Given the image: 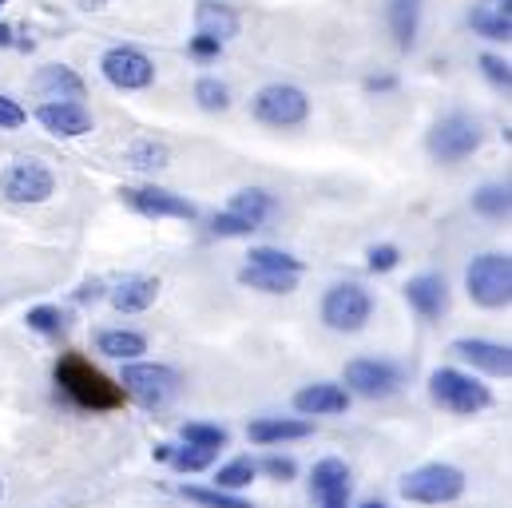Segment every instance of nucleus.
Wrapping results in <instances>:
<instances>
[{
    "mask_svg": "<svg viewBox=\"0 0 512 508\" xmlns=\"http://www.w3.org/2000/svg\"><path fill=\"white\" fill-rule=\"evenodd\" d=\"M417 20H421V0H389V28L397 48H413L417 40Z\"/></svg>",
    "mask_w": 512,
    "mask_h": 508,
    "instance_id": "nucleus-24",
    "label": "nucleus"
},
{
    "mask_svg": "<svg viewBox=\"0 0 512 508\" xmlns=\"http://www.w3.org/2000/svg\"><path fill=\"white\" fill-rule=\"evenodd\" d=\"M179 433H183V441H187V445H195V449H215V453H219V449L227 445V429H223V425H207V421H187V425H183Z\"/></svg>",
    "mask_w": 512,
    "mask_h": 508,
    "instance_id": "nucleus-29",
    "label": "nucleus"
},
{
    "mask_svg": "<svg viewBox=\"0 0 512 508\" xmlns=\"http://www.w3.org/2000/svg\"><path fill=\"white\" fill-rule=\"evenodd\" d=\"M36 124L60 139H80L92 131V116L84 104H40L36 108Z\"/></svg>",
    "mask_w": 512,
    "mask_h": 508,
    "instance_id": "nucleus-16",
    "label": "nucleus"
},
{
    "mask_svg": "<svg viewBox=\"0 0 512 508\" xmlns=\"http://www.w3.org/2000/svg\"><path fill=\"white\" fill-rule=\"evenodd\" d=\"M12 44V28L8 24H0V48H8Z\"/></svg>",
    "mask_w": 512,
    "mask_h": 508,
    "instance_id": "nucleus-44",
    "label": "nucleus"
},
{
    "mask_svg": "<svg viewBox=\"0 0 512 508\" xmlns=\"http://www.w3.org/2000/svg\"><path fill=\"white\" fill-rule=\"evenodd\" d=\"M96 350L104 358H120V362H135L139 354H147V338L135 330H104L96 338Z\"/></svg>",
    "mask_w": 512,
    "mask_h": 508,
    "instance_id": "nucleus-23",
    "label": "nucleus"
},
{
    "mask_svg": "<svg viewBox=\"0 0 512 508\" xmlns=\"http://www.w3.org/2000/svg\"><path fill=\"white\" fill-rule=\"evenodd\" d=\"M247 258H251L247 266L278 270V274H302V258H294V254H286V251H274V247H255Z\"/></svg>",
    "mask_w": 512,
    "mask_h": 508,
    "instance_id": "nucleus-31",
    "label": "nucleus"
},
{
    "mask_svg": "<svg viewBox=\"0 0 512 508\" xmlns=\"http://www.w3.org/2000/svg\"><path fill=\"white\" fill-rule=\"evenodd\" d=\"M481 68H485V76H489L493 84H501V88H509L512 84V72L505 60H497V56H481Z\"/></svg>",
    "mask_w": 512,
    "mask_h": 508,
    "instance_id": "nucleus-39",
    "label": "nucleus"
},
{
    "mask_svg": "<svg viewBox=\"0 0 512 508\" xmlns=\"http://www.w3.org/2000/svg\"><path fill=\"white\" fill-rule=\"evenodd\" d=\"M465 286H469V298H473L477 306H489V310L509 306V298H512V258H509V254H501V251L473 258V266L465 270Z\"/></svg>",
    "mask_w": 512,
    "mask_h": 508,
    "instance_id": "nucleus-4",
    "label": "nucleus"
},
{
    "mask_svg": "<svg viewBox=\"0 0 512 508\" xmlns=\"http://www.w3.org/2000/svg\"><path fill=\"white\" fill-rule=\"evenodd\" d=\"M401 385V370L393 362L382 358H354L346 362V393H358V397H370V401H382L389 393H397Z\"/></svg>",
    "mask_w": 512,
    "mask_h": 508,
    "instance_id": "nucleus-10",
    "label": "nucleus"
},
{
    "mask_svg": "<svg viewBox=\"0 0 512 508\" xmlns=\"http://www.w3.org/2000/svg\"><path fill=\"white\" fill-rule=\"evenodd\" d=\"M429 397H433L441 409L461 413V417H473V413H481V409L493 405L489 385H481V381L461 374V370H449V366H441V370L429 374Z\"/></svg>",
    "mask_w": 512,
    "mask_h": 508,
    "instance_id": "nucleus-3",
    "label": "nucleus"
},
{
    "mask_svg": "<svg viewBox=\"0 0 512 508\" xmlns=\"http://www.w3.org/2000/svg\"><path fill=\"white\" fill-rule=\"evenodd\" d=\"M449 350H453L461 362H469V366H477V370H485V374H493V378H509L512 374L509 346H497V342H485V338H457Z\"/></svg>",
    "mask_w": 512,
    "mask_h": 508,
    "instance_id": "nucleus-15",
    "label": "nucleus"
},
{
    "mask_svg": "<svg viewBox=\"0 0 512 508\" xmlns=\"http://www.w3.org/2000/svg\"><path fill=\"white\" fill-rule=\"evenodd\" d=\"M366 88H370V92H378V88H393V76H374Z\"/></svg>",
    "mask_w": 512,
    "mask_h": 508,
    "instance_id": "nucleus-43",
    "label": "nucleus"
},
{
    "mask_svg": "<svg viewBox=\"0 0 512 508\" xmlns=\"http://www.w3.org/2000/svg\"><path fill=\"white\" fill-rule=\"evenodd\" d=\"M481 139H485V131H481V124L473 116L453 112V116H445L441 124H433V131H429V155L437 163H461V159H469L481 147Z\"/></svg>",
    "mask_w": 512,
    "mask_h": 508,
    "instance_id": "nucleus-7",
    "label": "nucleus"
},
{
    "mask_svg": "<svg viewBox=\"0 0 512 508\" xmlns=\"http://www.w3.org/2000/svg\"><path fill=\"white\" fill-rule=\"evenodd\" d=\"M76 4H80V8H88V12H96V8H104L108 0H76Z\"/></svg>",
    "mask_w": 512,
    "mask_h": 508,
    "instance_id": "nucleus-45",
    "label": "nucleus"
},
{
    "mask_svg": "<svg viewBox=\"0 0 512 508\" xmlns=\"http://www.w3.org/2000/svg\"><path fill=\"white\" fill-rule=\"evenodd\" d=\"M258 465L251 457H235V461H227L219 473H215V489L219 493H235V489H247L251 481H255Z\"/></svg>",
    "mask_w": 512,
    "mask_h": 508,
    "instance_id": "nucleus-27",
    "label": "nucleus"
},
{
    "mask_svg": "<svg viewBox=\"0 0 512 508\" xmlns=\"http://www.w3.org/2000/svg\"><path fill=\"white\" fill-rule=\"evenodd\" d=\"M100 294H104V282H100V278H92V282H84V286L76 290V302H96Z\"/></svg>",
    "mask_w": 512,
    "mask_h": 508,
    "instance_id": "nucleus-42",
    "label": "nucleus"
},
{
    "mask_svg": "<svg viewBox=\"0 0 512 508\" xmlns=\"http://www.w3.org/2000/svg\"><path fill=\"white\" fill-rule=\"evenodd\" d=\"M397 493L409 501V505H449L465 493V473L457 465H445V461H429V465H417L409 469L401 481H397Z\"/></svg>",
    "mask_w": 512,
    "mask_h": 508,
    "instance_id": "nucleus-2",
    "label": "nucleus"
},
{
    "mask_svg": "<svg viewBox=\"0 0 512 508\" xmlns=\"http://www.w3.org/2000/svg\"><path fill=\"white\" fill-rule=\"evenodd\" d=\"M183 497H187V501H195V505H203V508H251L247 501H239V497H231V493L199 489V485H183Z\"/></svg>",
    "mask_w": 512,
    "mask_h": 508,
    "instance_id": "nucleus-35",
    "label": "nucleus"
},
{
    "mask_svg": "<svg viewBox=\"0 0 512 508\" xmlns=\"http://www.w3.org/2000/svg\"><path fill=\"white\" fill-rule=\"evenodd\" d=\"M195 100H199V108H203V112H227L231 92H227V84H219V80L203 76V80L195 84Z\"/></svg>",
    "mask_w": 512,
    "mask_h": 508,
    "instance_id": "nucleus-33",
    "label": "nucleus"
},
{
    "mask_svg": "<svg viewBox=\"0 0 512 508\" xmlns=\"http://www.w3.org/2000/svg\"><path fill=\"white\" fill-rule=\"evenodd\" d=\"M219 52H223V44L211 40V36H195V40H191V56H199V60H215Z\"/></svg>",
    "mask_w": 512,
    "mask_h": 508,
    "instance_id": "nucleus-41",
    "label": "nucleus"
},
{
    "mask_svg": "<svg viewBox=\"0 0 512 508\" xmlns=\"http://www.w3.org/2000/svg\"><path fill=\"white\" fill-rule=\"evenodd\" d=\"M120 389L128 397H135L143 409H163L179 393V374L171 366H159V362H128Z\"/></svg>",
    "mask_w": 512,
    "mask_h": 508,
    "instance_id": "nucleus-6",
    "label": "nucleus"
},
{
    "mask_svg": "<svg viewBox=\"0 0 512 508\" xmlns=\"http://www.w3.org/2000/svg\"><path fill=\"white\" fill-rule=\"evenodd\" d=\"M24 120H28V116H24V108H20L16 100L0 96V127H20Z\"/></svg>",
    "mask_w": 512,
    "mask_h": 508,
    "instance_id": "nucleus-40",
    "label": "nucleus"
},
{
    "mask_svg": "<svg viewBox=\"0 0 512 508\" xmlns=\"http://www.w3.org/2000/svg\"><path fill=\"white\" fill-rule=\"evenodd\" d=\"M167 159H171L167 143H155V139H135L128 147V163L139 171H159V167H167Z\"/></svg>",
    "mask_w": 512,
    "mask_h": 508,
    "instance_id": "nucleus-28",
    "label": "nucleus"
},
{
    "mask_svg": "<svg viewBox=\"0 0 512 508\" xmlns=\"http://www.w3.org/2000/svg\"><path fill=\"white\" fill-rule=\"evenodd\" d=\"M0 497H4V481H0Z\"/></svg>",
    "mask_w": 512,
    "mask_h": 508,
    "instance_id": "nucleus-48",
    "label": "nucleus"
},
{
    "mask_svg": "<svg viewBox=\"0 0 512 508\" xmlns=\"http://www.w3.org/2000/svg\"><path fill=\"white\" fill-rule=\"evenodd\" d=\"M509 187L505 183H485L477 195H473V211H481V215H489V219H501V215H509Z\"/></svg>",
    "mask_w": 512,
    "mask_h": 508,
    "instance_id": "nucleus-30",
    "label": "nucleus"
},
{
    "mask_svg": "<svg viewBox=\"0 0 512 508\" xmlns=\"http://www.w3.org/2000/svg\"><path fill=\"white\" fill-rule=\"evenodd\" d=\"M124 203L147 219H195L199 215L195 203H187L183 195H171L163 187H131L124 191Z\"/></svg>",
    "mask_w": 512,
    "mask_h": 508,
    "instance_id": "nucleus-13",
    "label": "nucleus"
},
{
    "mask_svg": "<svg viewBox=\"0 0 512 508\" xmlns=\"http://www.w3.org/2000/svg\"><path fill=\"white\" fill-rule=\"evenodd\" d=\"M397 247H389V243H382V247H370V270L374 274H385V270H393L397 266Z\"/></svg>",
    "mask_w": 512,
    "mask_h": 508,
    "instance_id": "nucleus-37",
    "label": "nucleus"
},
{
    "mask_svg": "<svg viewBox=\"0 0 512 508\" xmlns=\"http://www.w3.org/2000/svg\"><path fill=\"white\" fill-rule=\"evenodd\" d=\"M155 298H159V278H143V274L124 278V282L112 290V306H116L120 314H139V310L155 306Z\"/></svg>",
    "mask_w": 512,
    "mask_h": 508,
    "instance_id": "nucleus-22",
    "label": "nucleus"
},
{
    "mask_svg": "<svg viewBox=\"0 0 512 508\" xmlns=\"http://www.w3.org/2000/svg\"><path fill=\"white\" fill-rule=\"evenodd\" d=\"M262 469H266V477H274V481H290V477L298 473V465H294L290 457H274V453L262 461Z\"/></svg>",
    "mask_w": 512,
    "mask_h": 508,
    "instance_id": "nucleus-38",
    "label": "nucleus"
},
{
    "mask_svg": "<svg viewBox=\"0 0 512 508\" xmlns=\"http://www.w3.org/2000/svg\"><path fill=\"white\" fill-rule=\"evenodd\" d=\"M195 28H199V36H211V40L223 44V40L239 36V12L231 4H223V0H199Z\"/></svg>",
    "mask_w": 512,
    "mask_h": 508,
    "instance_id": "nucleus-21",
    "label": "nucleus"
},
{
    "mask_svg": "<svg viewBox=\"0 0 512 508\" xmlns=\"http://www.w3.org/2000/svg\"><path fill=\"white\" fill-rule=\"evenodd\" d=\"M350 465L338 457H326L310 473V497L314 508H350Z\"/></svg>",
    "mask_w": 512,
    "mask_h": 508,
    "instance_id": "nucleus-12",
    "label": "nucleus"
},
{
    "mask_svg": "<svg viewBox=\"0 0 512 508\" xmlns=\"http://www.w3.org/2000/svg\"><path fill=\"white\" fill-rule=\"evenodd\" d=\"M215 457H219L215 449H195V445H187V449H171V465H175L179 473H203V469H211Z\"/></svg>",
    "mask_w": 512,
    "mask_h": 508,
    "instance_id": "nucleus-34",
    "label": "nucleus"
},
{
    "mask_svg": "<svg viewBox=\"0 0 512 508\" xmlns=\"http://www.w3.org/2000/svg\"><path fill=\"white\" fill-rule=\"evenodd\" d=\"M155 457L159 461H171V445H155Z\"/></svg>",
    "mask_w": 512,
    "mask_h": 508,
    "instance_id": "nucleus-46",
    "label": "nucleus"
},
{
    "mask_svg": "<svg viewBox=\"0 0 512 508\" xmlns=\"http://www.w3.org/2000/svg\"><path fill=\"white\" fill-rule=\"evenodd\" d=\"M211 231L215 235H223V239H235V235H251V227L243 223V219H235V215H215V223H211Z\"/></svg>",
    "mask_w": 512,
    "mask_h": 508,
    "instance_id": "nucleus-36",
    "label": "nucleus"
},
{
    "mask_svg": "<svg viewBox=\"0 0 512 508\" xmlns=\"http://www.w3.org/2000/svg\"><path fill=\"white\" fill-rule=\"evenodd\" d=\"M370 314H374V298L358 282H338L322 298V322L334 334H358V330H366Z\"/></svg>",
    "mask_w": 512,
    "mask_h": 508,
    "instance_id": "nucleus-5",
    "label": "nucleus"
},
{
    "mask_svg": "<svg viewBox=\"0 0 512 508\" xmlns=\"http://www.w3.org/2000/svg\"><path fill=\"white\" fill-rule=\"evenodd\" d=\"M56 385L80 405V409H120L124 405V389L120 381H112L108 374H100L84 354H64L56 362Z\"/></svg>",
    "mask_w": 512,
    "mask_h": 508,
    "instance_id": "nucleus-1",
    "label": "nucleus"
},
{
    "mask_svg": "<svg viewBox=\"0 0 512 508\" xmlns=\"http://www.w3.org/2000/svg\"><path fill=\"white\" fill-rule=\"evenodd\" d=\"M100 68H104V80L112 88H124V92H139V88H147L155 80V64L139 48H112V52H104Z\"/></svg>",
    "mask_w": 512,
    "mask_h": 508,
    "instance_id": "nucleus-11",
    "label": "nucleus"
},
{
    "mask_svg": "<svg viewBox=\"0 0 512 508\" xmlns=\"http://www.w3.org/2000/svg\"><path fill=\"white\" fill-rule=\"evenodd\" d=\"M310 112V100L294 84H266L255 96V116L266 127H298Z\"/></svg>",
    "mask_w": 512,
    "mask_h": 508,
    "instance_id": "nucleus-9",
    "label": "nucleus"
},
{
    "mask_svg": "<svg viewBox=\"0 0 512 508\" xmlns=\"http://www.w3.org/2000/svg\"><path fill=\"white\" fill-rule=\"evenodd\" d=\"M24 322H28V330H36V334H44V338H60L64 326H68V318L60 314V306H32Z\"/></svg>",
    "mask_w": 512,
    "mask_h": 508,
    "instance_id": "nucleus-32",
    "label": "nucleus"
},
{
    "mask_svg": "<svg viewBox=\"0 0 512 508\" xmlns=\"http://www.w3.org/2000/svg\"><path fill=\"white\" fill-rule=\"evenodd\" d=\"M32 92L44 104H80L84 100V80L64 64H48L32 76Z\"/></svg>",
    "mask_w": 512,
    "mask_h": 508,
    "instance_id": "nucleus-14",
    "label": "nucleus"
},
{
    "mask_svg": "<svg viewBox=\"0 0 512 508\" xmlns=\"http://www.w3.org/2000/svg\"><path fill=\"white\" fill-rule=\"evenodd\" d=\"M405 298H409V306H413L421 318H429V322L449 310V286H445L441 274H417V278H409V282H405Z\"/></svg>",
    "mask_w": 512,
    "mask_h": 508,
    "instance_id": "nucleus-17",
    "label": "nucleus"
},
{
    "mask_svg": "<svg viewBox=\"0 0 512 508\" xmlns=\"http://www.w3.org/2000/svg\"><path fill=\"white\" fill-rule=\"evenodd\" d=\"M469 24L485 40H509L512 36V0H477L469 12Z\"/></svg>",
    "mask_w": 512,
    "mask_h": 508,
    "instance_id": "nucleus-19",
    "label": "nucleus"
},
{
    "mask_svg": "<svg viewBox=\"0 0 512 508\" xmlns=\"http://www.w3.org/2000/svg\"><path fill=\"white\" fill-rule=\"evenodd\" d=\"M270 195L266 191H258V187H247V191H239L235 199H231V207H227V215H235V219H243L251 231H258L262 223H266V215H270Z\"/></svg>",
    "mask_w": 512,
    "mask_h": 508,
    "instance_id": "nucleus-25",
    "label": "nucleus"
},
{
    "mask_svg": "<svg viewBox=\"0 0 512 508\" xmlns=\"http://www.w3.org/2000/svg\"><path fill=\"white\" fill-rule=\"evenodd\" d=\"M294 409L302 417H326V413H346L350 409V393L334 381H314L306 389L294 393Z\"/></svg>",
    "mask_w": 512,
    "mask_h": 508,
    "instance_id": "nucleus-18",
    "label": "nucleus"
},
{
    "mask_svg": "<svg viewBox=\"0 0 512 508\" xmlns=\"http://www.w3.org/2000/svg\"><path fill=\"white\" fill-rule=\"evenodd\" d=\"M239 282L251 290H266V294H290L298 286V274H278V270H262V266H243Z\"/></svg>",
    "mask_w": 512,
    "mask_h": 508,
    "instance_id": "nucleus-26",
    "label": "nucleus"
},
{
    "mask_svg": "<svg viewBox=\"0 0 512 508\" xmlns=\"http://www.w3.org/2000/svg\"><path fill=\"white\" fill-rule=\"evenodd\" d=\"M0 191L12 203H48L56 191V175L40 159H12L0 175Z\"/></svg>",
    "mask_w": 512,
    "mask_h": 508,
    "instance_id": "nucleus-8",
    "label": "nucleus"
},
{
    "mask_svg": "<svg viewBox=\"0 0 512 508\" xmlns=\"http://www.w3.org/2000/svg\"><path fill=\"white\" fill-rule=\"evenodd\" d=\"M362 508H385V505H382V501H366Z\"/></svg>",
    "mask_w": 512,
    "mask_h": 508,
    "instance_id": "nucleus-47",
    "label": "nucleus"
},
{
    "mask_svg": "<svg viewBox=\"0 0 512 508\" xmlns=\"http://www.w3.org/2000/svg\"><path fill=\"white\" fill-rule=\"evenodd\" d=\"M314 433V425L310 421H302V417H258L247 425V437L255 441V445H282V441H302V437H310Z\"/></svg>",
    "mask_w": 512,
    "mask_h": 508,
    "instance_id": "nucleus-20",
    "label": "nucleus"
},
{
    "mask_svg": "<svg viewBox=\"0 0 512 508\" xmlns=\"http://www.w3.org/2000/svg\"><path fill=\"white\" fill-rule=\"evenodd\" d=\"M0 8H4V0H0Z\"/></svg>",
    "mask_w": 512,
    "mask_h": 508,
    "instance_id": "nucleus-49",
    "label": "nucleus"
}]
</instances>
